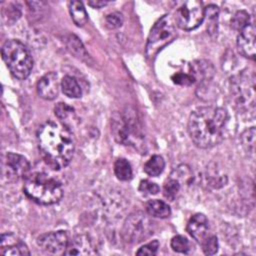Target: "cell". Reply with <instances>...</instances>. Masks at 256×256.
<instances>
[{"label": "cell", "mask_w": 256, "mask_h": 256, "mask_svg": "<svg viewBox=\"0 0 256 256\" xmlns=\"http://www.w3.org/2000/svg\"><path fill=\"white\" fill-rule=\"evenodd\" d=\"M38 146L41 155L55 170L66 167L74 154V140L70 130L63 124L47 121L37 132Z\"/></svg>", "instance_id": "cell-1"}, {"label": "cell", "mask_w": 256, "mask_h": 256, "mask_svg": "<svg viewBox=\"0 0 256 256\" xmlns=\"http://www.w3.org/2000/svg\"><path fill=\"white\" fill-rule=\"evenodd\" d=\"M227 122L226 109L214 106L200 107L191 113L188 120L190 138L199 148H212L223 140Z\"/></svg>", "instance_id": "cell-2"}, {"label": "cell", "mask_w": 256, "mask_h": 256, "mask_svg": "<svg viewBox=\"0 0 256 256\" xmlns=\"http://www.w3.org/2000/svg\"><path fill=\"white\" fill-rule=\"evenodd\" d=\"M24 192L30 199L43 205L55 204L63 196L61 184L42 172H36L26 177Z\"/></svg>", "instance_id": "cell-3"}, {"label": "cell", "mask_w": 256, "mask_h": 256, "mask_svg": "<svg viewBox=\"0 0 256 256\" xmlns=\"http://www.w3.org/2000/svg\"><path fill=\"white\" fill-rule=\"evenodd\" d=\"M1 54L11 74L20 80L26 79L33 68V59L26 46L19 40H8L1 49Z\"/></svg>", "instance_id": "cell-4"}, {"label": "cell", "mask_w": 256, "mask_h": 256, "mask_svg": "<svg viewBox=\"0 0 256 256\" xmlns=\"http://www.w3.org/2000/svg\"><path fill=\"white\" fill-rule=\"evenodd\" d=\"M230 94L235 106L241 111L255 107V75L248 69L231 77Z\"/></svg>", "instance_id": "cell-5"}, {"label": "cell", "mask_w": 256, "mask_h": 256, "mask_svg": "<svg viewBox=\"0 0 256 256\" xmlns=\"http://www.w3.org/2000/svg\"><path fill=\"white\" fill-rule=\"evenodd\" d=\"M175 37V21L170 14H166L158 19L150 30L146 44V56L148 58L154 57Z\"/></svg>", "instance_id": "cell-6"}, {"label": "cell", "mask_w": 256, "mask_h": 256, "mask_svg": "<svg viewBox=\"0 0 256 256\" xmlns=\"http://www.w3.org/2000/svg\"><path fill=\"white\" fill-rule=\"evenodd\" d=\"M111 131L115 140L124 145H136L141 139L136 116L131 111L124 114L115 112L111 117Z\"/></svg>", "instance_id": "cell-7"}, {"label": "cell", "mask_w": 256, "mask_h": 256, "mask_svg": "<svg viewBox=\"0 0 256 256\" xmlns=\"http://www.w3.org/2000/svg\"><path fill=\"white\" fill-rule=\"evenodd\" d=\"M154 231L153 221L143 212L131 213L124 221L122 237L125 242L135 244L149 238Z\"/></svg>", "instance_id": "cell-8"}, {"label": "cell", "mask_w": 256, "mask_h": 256, "mask_svg": "<svg viewBox=\"0 0 256 256\" xmlns=\"http://www.w3.org/2000/svg\"><path fill=\"white\" fill-rule=\"evenodd\" d=\"M203 3L198 0H188L176 10L174 21L183 30H193L204 20Z\"/></svg>", "instance_id": "cell-9"}, {"label": "cell", "mask_w": 256, "mask_h": 256, "mask_svg": "<svg viewBox=\"0 0 256 256\" xmlns=\"http://www.w3.org/2000/svg\"><path fill=\"white\" fill-rule=\"evenodd\" d=\"M68 236L65 231H53L40 235L37 238L38 246L49 254H64L68 246Z\"/></svg>", "instance_id": "cell-10"}, {"label": "cell", "mask_w": 256, "mask_h": 256, "mask_svg": "<svg viewBox=\"0 0 256 256\" xmlns=\"http://www.w3.org/2000/svg\"><path fill=\"white\" fill-rule=\"evenodd\" d=\"M30 172V163L28 160L16 153H7L4 159V173L8 180L15 181L23 177H28Z\"/></svg>", "instance_id": "cell-11"}, {"label": "cell", "mask_w": 256, "mask_h": 256, "mask_svg": "<svg viewBox=\"0 0 256 256\" xmlns=\"http://www.w3.org/2000/svg\"><path fill=\"white\" fill-rule=\"evenodd\" d=\"M0 253L5 256L30 255L26 244L12 233H4L0 240Z\"/></svg>", "instance_id": "cell-12"}, {"label": "cell", "mask_w": 256, "mask_h": 256, "mask_svg": "<svg viewBox=\"0 0 256 256\" xmlns=\"http://www.w3.org/2000/svg\"><path fill=\"white\" fill-rule=\"evenodd\" d=\"M237 48L240 54L251 60L255 59V27L248 24L238 34Z\"/></svg>", "instance_id": "cell-13"}, {"label": "cell", "mask_w": 256, "mask_h": 256, "mask_svg": "<svg viewBox=\"0 0 256 256\" xmlns=\"http://www.w3.org/2000/svg\"><path fill=\"white\" fill-rule=\"evenodd\" d=\"M186 230L198 243H202L209 236V222L202 213L194 214L188 221Z\"/></svg>", "instance_id": "cell-14"}, {"label": "cell", "mask_w": 256, "mask_h": 256, "mask_svg": "<svg viewBox=\"0 0 256 256\" xmlns=\"http://www.w3.org/2000/svg\"><path fill=\"white\" fill-rule=\"evenodd\" d=\"M59 82L58 75L55 72L45 74L37 83V93L45 100H53L58 96Z\"/></svg>", "instance_id": "cell-15"}, {"label": "cell", "mask_w": 256, "mask_h": 256, "mask_svg": "<svg viewBox=\"0 0 256 256\" xmlns=\"http://www.w3.org/2000/svg\"><path fill=\"white\" fill-rule=\"evenodd\" d=\"M92 241L86 235H76L68 242L64 255H92L96 254Z\"/></svg>", "instance_id": "cell-16"}, {"label": "cell", "mask_w": 256, "mask_h": 256, "mask_svg": "<svg viewBox=\"0 0 256 256\" xmlns=\"http://www.w3.org/2000/svg\"><path fill=\"white\" fill-rule=\"evenodd\" d=\"M190 75L194 80L198 81H208L210 80L215 72L214 66L210 61L207 60H197L190 64Z\"/></svg>", "instance_id": "cell-17"}, {"label": "cell", "mask_w": 256, "mask_h": 256, "mask_svg": "<svg viewBox=\"0 0 256 256\" xmlns=\"http://www.w3.org/2000/svg\"><path fill=\"white\" fill-rule=\"evenodd\" d=\"M66 47L70 51V53H72L78 59H81L82 61H86L87 63L91 61L90 56L87 53L85 47L83 46L82 42L76 35L71 34L66 38Z\"/></svg>", "instance_id": "cell-18"}, {"label": "cell", "mask_w": 256, "mask_h": 256, "mask_svg": "<svg viewBox=\"0 0 256 256\" xmlns=\"http://www.w3.org/2000/svg\"><path fill=\"white\" fill-rule=\"evenodd\" d=\"M147 213L156 218H167L171 215L170 206L162 200H150L146 204Z\"/></svg>", "instance_id": "cell-19"}, {"label": "cell", "mask_w": 256, "mask_h": 256, "mask_svg": "<svg viewBox=\"0 0 256 256\" xmlns=\"http://www.w3.org/2000/svg\"><path fill=\"white\" fill-rule=\"evenodd\" d=\"M62 92L70 98H79L82 95V89L76 78L66 75L61 80Z\"/></svg>", "instance_id": "cell-20"}, {"label": "cell", "mask_w": 256, "mask_h": 256, "mask_svg": "<svg viewBox=\"0 0 256 256\" xmlns=\"http://www.w3.org/2000/svg\"><path fill=\"white\" fill-rule=\"evenodd\" d=\"M69 12L73 22L79 27L84 26L88 21V14L80 1H71L69 3Z\"/></svg>", "instance_id": "cell-21"}, {"label": "cell", "mask_w": 256, "mask_h": 256, "mask_svg": "<svg viewBox=\"0 0 256 256\" xmlns=\"http://www.w3.org/2000/svg\"><path fill=\"white\" fill-rule=\"evenodd\" d=\"M165 167L164 159L160 155H153L144 165V171L146 174L152 177H156L162 173Z\"/></svg>", "instance_id": "cell-22"}, {"label": "cell", "mask_w": 256, "mask_h": 256, "mask_svg": "<svg viewBox=\"0 0 256 256\" xmlns=\"http://www.w3.org/2000/svg\"><path fill=\"white\" fill-rule=\"evenodd\" d=\"M218 15L219 9L216 5L210 4L204 9V18H207V30L211 35L217 34Z\"/></svg>", "instance_id": "cell-23"}, {"label": "cell", "mask_w": 256, "mask_h": 256, "mask_svg": "<svg viewBox=\"0 0 256 256\" xmlns=\"http://www.w3.org/2000/svg\"><path fill=\"white\" fill-rule=\"evenodd\" d=\"M114 173L115 176L121 181H128L132 178L133 175L130 163L124 158H119L115 161Z\"/></svg>", "instance_id": "cell-24"}, {"label": "cell", "mask_w": 256, "mask_h": 256, "mask_svg": "<svg viewBox=\"0 0 256 256\" xmlns=\"http://www.w3.org/2000/svg\"><path fill=\"white\" fill-rule=\"evenodd\" d=\"M180 188H181V183L175 177L171 176L164 184V188H163L164 196L168 200L173 201L178 195Z\"/></svg>", "instance_id": "cell-25"}, {"label": "cell", "mask_w": 256, "mask_h": 256, "mask_svg": "<svg viewBox=\"0 0 256 256\" xmlns=\"http://www.w3.org/2000/svg\"><path fill=\"white\" fill-rule=\"evenodd\" d=\"M248 24H250V16L245 10L237 11L231 19V27L238 31H241Z\"/></svg>", "instance_id": "cell-26"}, {"label": "cell", "mask_w": 256, "mask_h": 256, "mask_svg": "<svg viewBox=\"0 0 256 256\" xmlns=\"http://www.w3.org/2000/svg\"><path fill=\"white\" fill-rule=\"evenodd\" d=\"M171 248L178 253H188L190 251L189 240L183 235H176L171 239Z\"/></svg>", "instance_id": "cell-27"}, {"label": "cell", "mask_w": 256, "mask_h": 256, "mask_svg": "<svg viewBox=\"0 0 256 256\" xmlns=\"http://www.w3.org/2000/svg\"><path fill=\"white\" fill-rule=\"evenodd\" d=\"M241 141L242 145L245 147L246 150L249 152H254L255 148V128L251 127L247 130H245L241 134Z\"/></svg>", "instance_id": "cell-28"}, {"label": "cell", "mask_w": 256, "mask_h": 256, "mask_svg": "<svg viewBox=\"0 0 256 256\" xmlns=\"http://www.w3.org/2000/svg\"><path fill=\"white\" fill-rule=\"evenodd\" d=\"M203 252L206 255H213L218 251V241L215 235H209L202 243Z\"/></svg>", "instance_id": "cell-29"}, {"label": "cell", "mask_w": 256, "mask_h": 256, "mask_svg": "<svg viewBox=\"0 0 256 256\" xmlns=\"http://www.w3.org/2000/svg\"><path fill=\"white\" fill-rule=\"evenodd\" d=\"M54 112L57 118L60 119L61 121L67 120L74 114L73 108L67 105L66 103H58L54 108Z\"/></svg>", "instance_id": "cell-30"}, {"label": "cell", "mask_w": 256, "mask_h": 256, "mask_svg": "<svg viewBox=\"0 0 256 256\" xmlns=\"http://www.w3.org/2000/svg\"><path fill=\"white\" fill-rule=\"evenodd\" d=\"M123 20L124 19H123V16L121 13L113 12L106 16L105 23L109 29H116V28H119L123 24Z\"/></svg>", "instance_id": "cell-31"}, {"label": "cell", "mask_w": 256, "mask_h": 256, "mask_svg": "<svg viewBox=\"0 0 256 256\" xmlns=\"http://www.w3.org/2000/svg\"><path fill=\"white\" fill-rule=\"evenodd\" d=\"M159 186L149 180H142L139 185V191L144 195H155L159 192Z\"/></svg>", "instance_id": "cell-32"}, {"label": "cell", "mask_w": 256, "mask_h": 256, "mask_svg": "<svg viewBox=\"0 0 256 256\" xmlns=\"http://www.w3.org/2000/svg\"><path fill=\"white\" fill-rule=\"evenodd\" d=\"M159 248V242L158 240H153L142 247L139 248V250L136 252L138 256H144V255H155Z\"/></svg>", "instance_id": "cell-33"}, {"label": "cell", "mask_w": 256, "mask_h": 256, "mask_svg": "<svg viewBox=\"0 0 256 256\" xmlns=\"http://www.w3.org/2000/svg\"><path fill=\"white\" fill-rule=\"evenodd\" d=\"M171 79L173 80V82L175 84H178V85H185V86H188V85H191L192 83L195 82L194 78L192 77V75L190 74H187V73H182V72H179V73H176L174 74Z\"/></svg>", "instance_id": "cell-34"}, {"label": "cell", "mask_w": 256, "mask_h": 256, "mask_svg": "<svg viewBox=\"0 0 256 256\" xmlns=\"http://www.w3.org/2000/svg\"><path fill=\"white\" fill-rule=\"evenodd\" d=\"M108 2L107 1H100V0H92V1H88V5L91 6L92 8H101L105 5H107Z\"/></svg>", "instance_id": "cell-35"}]
</instances>
